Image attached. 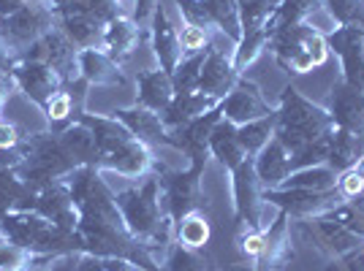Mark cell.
<instances>
[{
    "instance_id": "6da1fadb",
    "label": "cell",
    "mask_w": 364,
    "mask_h": 271,
    "mask_svg": "<svg viewBox=\"0 0 364 271\" xmlns=\"http://www.w3.org/2000/svg\"><path fill=\"white\" fill-rule=\"evenodd\" d=\"M114 198H117V206H120V214L128 231L147 250H152V247H171L174 220L164 209L158 177H144L141 184L125 187L120 193H114Z\"/></svg>"
},
{
    "instance_id": "7a4b0ae2",
    "label": "cell",
    "mask_w": 364,
    "mask_h": 271,
    "mask_svg": "<svg viewBox=\"0 0 364 271\" xmlns=\"http://www.w3.org/2000/svg\"><path fill=\"white\" fill-rule=\"evenodd\" d=\"M79 122L87 125L95 138V147H98V166L95 168H112L128 179L150 177L152 155L147 144H141L122 122H117L114 117H92V114L79 117Z\"/></svg>"
},
{
    "instance_id": "3957f363",
    "label": "cell",
    "mask_w": 364,
    "mask_h": 271,
    "mask_svg": "<svg viewBox=\"0 0 364 271\" xmlns=\"http://www.w3.org/2000/svg\"><path fill=\"white\" fill-rule=\"evenodd\" d=\"M332 131L334 120L326 111V106L313 104L294 84L283 87L280 104H277V120H274V138L286 147L289 155L329 136Z\"/></svg>"
},
{
    "instance_id": "277c9868",
    "label": "cell",
    "mask_w": 364,
    "mask_h": 271,
    "mask_svg": "<svg viewBox=\"0 0 364 271\" xmlns=\"http://www.w3.org/2000/svg\"><path fill=\"white\" fill-rule=\"evenodd\" d=\"M269 49L286 74H307L313 68H321L332 55L326 46V33H321L313 22L272 28Z\"/></svg>"
},
{
    "instance_id": "5b68a950",
    "label": "cell",
    "mask_w": 364,
    "mask_h": 271,
    "mask_svg": "<svg viewBox=\"0 0 364 271\" xmlns=\"http://www.w3.org/2000/svg\"><path fill=\"white\" fill-rule=\"evenodd\" d=\"M158 184H161V201L168 217L177 223L191 211L207 209V198L201 193V177L204 168H188V171H168V168H158Z\"/></svg>"
},
{
    "instance_id": "8992f818",
    "label": "cell",
    "mask_w": 364,
    "mask_h": 271,
    "mask_svg": "<svg viewBox=\"0 0 364 271\" xmlns=\"http://www.w3.org/2000/svg\"><path fill=\"white\" fill-rule=\"evenodd\" d=\"M46 3L49 0H33L16 14L0 19V38H3L6 49L33 46L49 31H55V14Z\"/></svg>"
},
{
    "instance_id": "52a82bcc",
    "label": "cell",
    "mask_w": 364,
    "mask_h": 271,
    "mask_svg": "<svg viewBox=\"0 0 364 271\" xmlns=\"http://www.w3.org/2000/svg\"><path fill=\"white\" fill-rule=\"evenodd\" d=\"M231 193H234L237 223L264 231L267 228L264 214L269 209V204L264 201V184H261L256 168H253V157H247L242 166L231 171Z\"/></svg>"
},
{
    "instance_id": "ba28073f",
    "label": "cell",
    "mask_w": 364,
    "mask_h": 271,
    "mask_svg": "<svg viewBox=\"0 0 364 271\" xmlns=\"http://www.w3.org/2000/svg\"><path fill=\"white\" fill-rule=\"evenodd\" d=\"M296 231L313 250H318L323 258H334L346 255L348 250L359 247L364 239H359L356 233H350L348 228H343L337 220H332L326 211L323 214H316V217H307V220H296Z\"/></svg>"
},
{
    "instance_id": "9c48e42d",
    "label": "cell",
    "mask_w": 364,
    "mask_h": 271,
    "mask_svg": "<svg viewBox=\"0 0 364 271\" xmlns=\"http://www.w3.org/2000/svg\"><path fill=\"white\" fill-rule=\"evenodd\" d=\"M264 201L277 211H286L291 220H307L343 204V198L334 190H299V187H274L264 190Z\"/></svg>"
},
{
    "instance_id": "30bf717a",
    "label": "cell",
    "mask_w": 364,
    "mask_h": 271,
    "mask_svg": "<svg viewBox=\"0 0 364 271\" xmlns=\"http://www.w3.org/2000/svg\"><path fill=\"white\" fill-rule=\"evenodd\" d=\"M220 111H223V120H228L231 125H245V122L264 120V117L274 114L277 109L269 106L256 82L240 79L237 87L220 101Z\"/></svg>"
},
{
    "instance_id": "8fae6325",
    "label": "cell",
    "mask_w": 364,
    "mask_h": 271,
    "mask_svg": "<svg viewBox=\"0 0 364 271\" xmlns=\"http://www.w3.org/2000/svg\"><path fill=\"white\" fill-rule=\"evenodd\" d=\"M242 74L234 68V52H223L210 44L204 55V65L198 74V92L210 95L215 101H223L228 92L237 87Z\"/></svg>"
},
{
    "instance_id": "7c38bea8",
    "label": "cell",
    "mask_w": 364,
    "mask_h": 271,
    "mask_svg": "<svg viewBox=\"0 0 364 271\" xmlns=\"http://www.w3.org/2000/svg\"><path fill=\"white\" fill-rule=\"evenodd\" d=\"M296 258L294 239H291V217L277 211L269 226L264 228V250L256 258V271H283Z\"/></svg>"
},
{
    "instance_id": "4fadbf2b",
    "label": "cell",
    "mask_w": 364,
    "mask_h": 271,
    "mask_svg": "<svg viewBox=\"0 0 364 271\" xmlns=\"http://www.w3.org/2000/svg\"><path fill=\"white\" fill-rule=\"evenodd\" d=\"M326 111L332 114L334 128H346L350 133L364 136V90L348 84L343 76L337 79L329 90Z\"/></svg>"
},
{
    "instance_id": "5bb4252c",
    "label": "cell",
    "mask_w": 364,
    "mask_h": 271,
    "mask_svg": "<svg viewBox=\"0 0 364 271\" xmlns=\"http://www.w3.org/2000/svg\"><path fill=\"white\" fill-rule=\"evenodd\" d=\"M326 46L340 57L343 79L359 87L364 74V28H334L326 33Z\"/></svg>"
},
{
    "instance_id": "9a60e30c",
    "label": "cell",
    "mask_w": 364,
    "mask_h": 271,
    "mask_svg": "<svg viewBox=\"0 0 364 271\" xmlns=\"http://www.w3.org/2000/svg\"><path fill=\"white\" fill-rule=\"evenodd\" d=\"M14 79L16 84L22 87V92L33 98V104L44 106L60 92V84L63 79L60 74L52 68V65H46V62H33L28 60L25 65H16L14 68Z\"/></svg>"
},
{
    "instance_id": "2e32d148",
    "label": "cell",
    "mask_w": 364,
    "mask_h": 271,
    "mask_svg": "<svg viewBox=\"0 0 364 271\" xmlns=\"http://www.w3.org/2000/svg\"><path fill=\"white\" fill-rule=\"evenodd\" d=\"M114 120L122 122L147 147H171V136H168V128L164 125L161 114H155L144 106L134 104L128 109H117Z\"/></svg>"
},
{
    "instance_id": "e0dca14e",
    "label": "cell",
    "mask_w": 364,
    "mask_h": 271,
    "mask_svg": "<svg viewBox=\"0 0 364 271\" xmlns=\"http://www.w3.org/2000/svg\"><path fill=\"white\" fill-rule=\"evenodd\" d=\"M152 49H155V57L161 62V68L166 74H174V68L182 60L180 31L171 25V19L161 6L152 14Z\"/></svg>"
},
{
    "instance_id": "ac0fdd59",
    "label": "cell",
    "mask_w": 364,
    "mask_h": 271,
    "mask_svg": "<svg viewBox=\"0 0 364 271\" xmlns=\"http://www.w3.org/2000/svg\"><path fill=\"white\" fill-rule=\"evenodd\" d=\"M79 76L87 84H101V87H114L125 82L120 62L104 49H79Z\"/></svg>"
},
{
    "instance_id": "d6986e66",
    "label": "cell",
    "mask_w": 364,
    "mask_h": 271,
    "mask_svg": "<svg viewBox=\"0 0 364 271\" xmlns=\"http://www.w3.org/2000/svg\"><path fill=\"white\" fill-rule=\"evenodd\" d=\"M136 84H139L136 104L155 111V114H164L168 109V104L174 101V95H177L171 74H166L164 68H158V71H139Z\"/></svg>"
},
{
    "instance_id": "ffe728a7",
    "label": "cell",
    "mask_w": 364,
    "mask_h": 271,
    "mask_svg": "<svg viewBox=\"0 0 364 271\" xmlns=\"http://www.w3.org/2000/svg\"><path fill=\"white\" fill-rule=\"evenodd\" d=\"M220 101H215L210 95H204V92H177L174 95V101L168 104V109L161 114V120L166 125L168 131H177L182 125H188L191 120H196L201 114H207V111H213L218 109Z\"/></svg>"
},
{
    "instance_id": "44dd1931",
    "label": "cell",
    "mask_w": 364,
    "mask_h": 271,
    "mask_svg": "<svg viewBox=\"0 0 364 271\" xmlns=\"http://www.w3.org/2000/svg\"><path fill=\"white\" fill-rule=\"evenodd\" d=\"M289 157L291 155L286 152V147H283L277 138H272V141L253 157V168H256L264 190H274V187H280L283 182L289 179V174H291Z\"/></svg>"
},
{
    "instance_id": "7402d4cb",
    "label": "cell",
    "mask_w": 364,
    "mask_h": 271,
    "mask_svg": "<svg viewBox=\"0 0 364 271\" xmlns=\"http://www.w3.org/2000/svg\"><path fill=\"white\" fill-rule=\"evenodd\" d=\"M210 155L218 157V163L226 168L228 174L237 166H242L247 160V155L240 147V138H237V125H231L228 120H220L210 133Z\"/></svg>"
},
{
    "instance_id": "603a6c76",
    "label": "cell",
    "mask_w": 364,
    "mask_h": 271,
    "mask_svg": "<svg viewBox=\"0 0 364 271\" xmlns=\"http://www.w3.org/2000/svg\"><path fill=\"white\" fill-rule=\"evenodd\" d=\"M364 155V136H356L346 128H334L329 136V157L326 166L334 168L337 174L356 166V160Z\"/></svg>"
},
{
    "instance_id": "cb8c5ba5",
    "label": "cell",
    "mask_w": 364,
    "mask_h": 271,
    "mask_svg": "<svg viewBox=\"0 0 364 271\" xmlns=\"http://www.w3.org/2000/svg\"><path fill=\"white\" fill-rule=\"evenodd\" d=\"M139 44V22L134 16H117L112 19L104 31V52L112 55L114 60H125Z\"/></svg>"
},
{
    "instance_id": "d4e9b609",
    "label": "cell",
    "mask_w": 364,
    "mask_h": 271,
    "mask_svg": "<svg viewBox=\"0 0 364 271\" xmlns=\"http://www.w3.org/2000/svg\"><path fill=\"white\" fill-rule=\"evenodd\" d=\"M104 31H107V25L95 22L92 16L74 14V11H65V16H63V33L79 49H101L104 46Z\"/></svg>"
},
{
    "instance_id": "484cf974",
    "label": "cell",
    "mask_w": 364,
    "mask_h": 271,
    "mask_svg": "<svg viewBox=\"0 0 364 271\" xmlns=\"http://www.w3.org/2000/svg\"><path fill=\"white\" fill-rule=\"evenodd\" d=\"M274 120H277V111L269 114V117H264V120L237 125V138H240V147H242L247 157H256L258 152L274 138Z\"/></svg>"
},
{
    "instance_id": "4316f807",
    "label": "cell",
    "mask_w": 364,
    "mask_h": 271,
    "mask_svg": "<svg viewBox=\"0 0 364 271\" xmlns=\"http://www.w3.org/2000/svg\"><path fill=\"white\" fill-rule=\"evenodd\" d=\"M237 9H240L242 35L272 28L274 11H277V6H274L272 0H237Z\"/></svg>"
},
{
    "instance_id": "83f0119b",
    "label": "cell",
    "mask_w": 364,
    "mask_h": 271,
    "mask_svg": "<svg viewBox=\"0 0 364 271\" xmlns=\"http://www.w3.org/2000/svg\"><path fill=\"white\" fill-rule=\"evenodd\" d=\"M174 233H177V244L188 247V250H201L210 241L213 228H210V220L204 211H191L174 223Z\"/></svg>"
},
{
    "instance_id": "f1b7e54d",
    "label": "cell",
    "mask_w": 364,
    "mask_h": 271,
    "mask_svg": "<svg viewBox=\"0 0 364 271\" xmlns=\"http://www.w3.org/2000/svg\"><path fill=\"white\" fill-rule=\"evenodd\" d=\"M280 187H299V190H334L337 187V171L329 168L326 163L310 168H299L289 174V179Z\"/></svg>"
},
{
    "instance_id": "f546056e",
    "label": "cell",
    "mask_w": 364,
    "mask_h": 271,
    "mask_svg": "<svg viewBox=\"0 0 364 271\" xmlns=\"http://www.w3.org/2000/svg\"><path fill=\"white\" fill-rule=\"evenodd\" d=\"M210 16H213L215 28L220 33H226L228 41L240 44L242 38V28H240V9H237V0H204Z\"/></svg>"
},
{
    "instance_id": "4dcf8cb0",
    "label": "cell",
    "mask_w": 364,
    "mask_h": 271,
    "mask_svg": "<svg viewBox=\"0 0 364 271\" xmlns=\"http://www.w3.org/2000/svg\"><path fill=\"white\" fill-rule=\"evenodd\" d=\"M326 9L323 0H283L274 11L272 28L277 25H299V22H313V14Z\"/></svg>"
},
{
    "instance_id": "1f68e13d",
    "label": "cell",
    "mask_w": 364,
    "mask_h": 271,
    "mask_svg": "<svg viewBox=\"0 0 364 271\" xmlns=\"http://www.w3.org/2000/svg\"><path fill=\"white\" fill-rule=\"evenodd\" d=\"M33 193L28 187H22L19 182L14 179L11 171L0 166V217L9 214L11 206H33Z\"/></svg>"
},
{
    "instance_id": "d6a6232c",
    "label": "cell",
    "mask_w": 364,
    "mask_h": 271,
    "mask_svg": "<svg viewBox=\"0 0 364 271\" xmlns=\"http://www.w3.org/2000/svg\"><path fill=\"white\" fill-rule=\"evenodd\" d=\"M269 38H272V28L250 33V35H242L240 44L234 46V68L242 74L250 62H256V57L264 49H269Z\"/></svg>"
},
{
    "instance_id": "836d02e7",
    "label": "cell",
    "mask_w": 364,
    "mask_h": 271,
    "mask_svg": "<svg viewBox=\"0 0 364 271\" xmlns=\"http://www.w3.org/2000/svg\"><path fill=\"white\" fill-rule=\"evenodd\" d=\"M337 28H364V0H323Z\"/></svg>"
},
{
    "instance_id": "e575fe53",
    "label": "cell",
    "mask_w": 364,
    "mask_h": 271,
    "mask_svg": "<svg viewBox=\"0 0 364 271\" xmlns=\"http://www.w3.org/2000/svg\"><path fill=\"white\" fill-rule=\"evenodd\" d=\"M207 55V52H204ZM204 55H191V57H182L180 65L174 68L171 82H174V92H193L198 90V74H201V65H204Z\"/></svg>"
},
{
    "instance_id": "d590c367",
    "label": "cell",
    "mask_w": 364,
    "mask_h": 271,
    "mask_svg": "<svg viewBox=\"0 0 364 271\" xmlns=\"http://www.w3.org/2000/svg\"><path fill=\"white\" fill-rule=\"evenodd\" d=\"M161 271H210L207 263L196 255V250H188L182 244H171L168 247L166 263L161 266Z\"/></svg>"
},
{
    "instance_id": "8d00e7d4",
    "label": "cell",
    "mask_w": 364,
    "mask_h": 271,
    "mask_svg": "<svg viewBox=\"0 0 364 271\" xmlns=\"http://www.w3.org/2000/svg\"><path fill=\"white\" fill-rule=\"evenodd\" d=\"M213 44V31H204L196 25H185L180 31V46H182V57H191V55H204Z\"/></svg>"
},
{
    "instance_id": "74e56055",
    "label": "cell",
    "mask_w": 364,
    "mask_h": 271,
    "mask_svg": "<svg viewBox=\"0 0 364 271\" xmlns=\"http://www.w3.org/2000/svg\"><path fill=\"white\" fill-rule=\"evenodd\" d=\"M174 3L180 9L185 25H196V28H204V31H218L204 0H174Z\"/></svg>"
},
{
    "instance_id": "f35d334b",
    "label": "cell",
    "mask_w": 364,
    "mask_h": 271,
    "mask_svg": "<svg viewBox=\"0 0 364 271\" xmlns=\"http://www.w3.org/2000/svg\"><path fill=\"white\" fill-rule=\"evenodd\" d=\"M237 250L242 253L245 258H250V260H256L261 255V250H264V231H258V228H250L240 223V233H237Z\"/></svg>"
},
{
    "instance_id": "ab89813d",
    "label": "cell",
    "mask_w": 364,
    "mask_h": 271,
    "mask_svg": "<svg viewBox=\"0 0 364 271\" xmlns=\"http://www.w3.org/2000/svg\"><path fill=\"white\" fill-rule=\"evenodd\" d=\"M337 193L343 201H356V198L364 196V182L362 177L348 168V171H343V174H337Z\"/></svg>"
},
{
    "instance_id": "60d3db41",
    "label": "cell",
    "mask_w": 364,
    "mask_h": 271,
    "mask_svg": "<svg viewBox=\"0 0 364 271\" xmlns=\"http://www.w3.org/2000/svg\"><path fill=\"white\" fill-rule=\"evenodd\" d=\"M74 114V95L71 92H58L49 104H46V117L52 122H63Z\"/></svg>"
},
{
    "instance_id": "b9f144b4",
    "label": "cell",
    "mask_w": 364,
    "mask_h": 271,
    "mask_svg": "<svg viewBox=\"0 0 364 271\" xmlns=\"http://www.w3.org/2000/svg\"><path fill=\"white\" fill-rule=\"evenodd\" d=\"M323 271H364V241L359 247L348 250L346 255L334 258Z\"/></svg>"
},
{
    "instance_id": "7bdbcfd3",
    "label": "cell",
    "mask_w": 364,
    "mask_h": 271,
    "mask_svg": "<svg viewBox=\"0 0 364 271\" xmlns=\"http://www.w3.org/2000/svg\"><path fill=\"white\" fill-rule=\"evenodd\" d=\"M74 271H107V258H98L92 253H85L74 260Z\"/></svg>"
},
{
    "instance_id": "ee69618b",
    "label": "cell",
    "mask_w": 364,
    "mask_h": 271,
    "mask_svg": "<svg viewBox=\"0 0 364 271\" xmlns=\"http://www.w3.org/2000/svg\"><path fill=\"white\" fill-rule=\"evenodd\" d=\"M19 144V131L11 122H0V150H14Z\"/></svg>"
},
{
    "instance_id": "f6af8a7d",
    "label": "cell",
    "mask_w": 364,
    "mask_h": 271,
    "mask_svg": "<svg viewBox=\"0 0 364 271\" xmlns=\"http://www.w3.org/2000/svg\"><path fill=\"white\" fill-rule=\"evenodd\" d=\"M155 9H158V0H136L134 19H136V22H144V19H150V16L155 14Z\"/></svg>"
},
{
    "instance_id": "bcb514c9",
    "label": "cell",
    "mask_w": 364,
    "mask_h": 271,
    "mask_svg": "<svg viewBox=\"0 0 364 271\" xmlns=\"http://www.w3.org/2000/svg\"><path fill=\"white\" fill-rule=\"evenodd\" d=\"M25 6H28V0H0V19L16 14V11L25 9Z\"/></svg>"
},
{
    "instance_id": "7dc6e473",
    "label": "cell",
    "mask_w": 364,
    "mask_h": 271,
    "mask_svg": "<svg viewBox=\"0 0 364 271\" xmlns=\"http://www.w3.org/2000/svg\"><path fill=\"white\" fill-rule=\"evenodd\" d=\"M9 79L0 74V111H3V106H6V98H9Z\"/></svg>"
},
{
    "instance_id": "c3c4849f",
    "label": "cell",
    "mask_w": 364,
    "mask_h": 271,
    "mask_svg": "<svg viewBox=\"0 0 364 271\" xmlns=\"http://www.w3.org/2000/svg\"><path fill=\"white\" fill-rule=\"evenodd\" d=\"M353 171H356V174L362 177V182H364V155L359 157V160H356V166H353Z\"/></svg>"
},
{
    "instance_id": "681fc988",
    "label": "cell",
    "mask_w": 364,
    "mask_h": 271,
    "mask_svg": "<svg viewBox=\"0 0 364 271\" xmlns=\"http://www.w3.org/2000/svg\"><path fill=\"white\" fill-rule=\"evenodd\" d=\"M52 3H58V6H65V3H68V0H52Z\"/></svg>"
},
{
    "instance_id": "f907efd6",
    "label": "cell",
    "mask_w": 364,
    "mask_h": 271,
    "mask_svg": "<svg viewBox=\"0 0 364 271\" xmlns=\"http://www.w3.org/2000/svg\"><path fill=\"white\" fill-rule=\"evenodd\" d=\"M131 271H152V269H141V266H134Z\"/></svg>"
},
{
    "instance_id": "816d5d0a",
    "label": "cell",
    "mask_w": 364,
    "mask_h": 271,
    "mask_svg": "<svg viewBox=\"0 0 364 271\" xmlns=\"http://www.w3.org/2000/svg\"><path fill=\"white\" fill-rule=\"evenodd\" d=\"M272 3H274V6H280V3H283V0H272Z\"/></svg>"
},
{
    "instance_id": "f5cc1de1",
    "label": "cell",
    "mask_w": 364,
    "mask_h": 271,
    "mask_svg": "<svg viewBox=\"0 0 364 271\" xmlns=\"http://www.w3.org/2000/svg\"><path fill=\"white\" fill-rule=\"evenodd\" d=\"M359 87H362V90H364V74H362V84H359Z\"/></svg>"
},
{
    "instance_id": "db71d44e",
    "label": "cell",
    "mask_w": 364,
    "mask_h": 271,
    "mask_svg": "<svg viewBox=\"0 0 364 271\" xmlns=\"http://www.w3.org/2000/svg\"><path fill=\"white\" fill-rule=\"evenodd\" d=\"M0 271H16V269H0Z\"/></svg>"
},
{
    "instance_id": "11a10c76",
    "label": "cell",
    "mask_w": 364,
    "mask_h": 271,
    "mask_svg": "<svg viewBox=\"0 0 364 271\" xmlns=\"http://www.w3.org/2000/svg\"><path fill=\"white\" fill-rule=\"evenodd\" d=\"M362 201H364V196H362Z\"/></svg>"
}]
</instances>
